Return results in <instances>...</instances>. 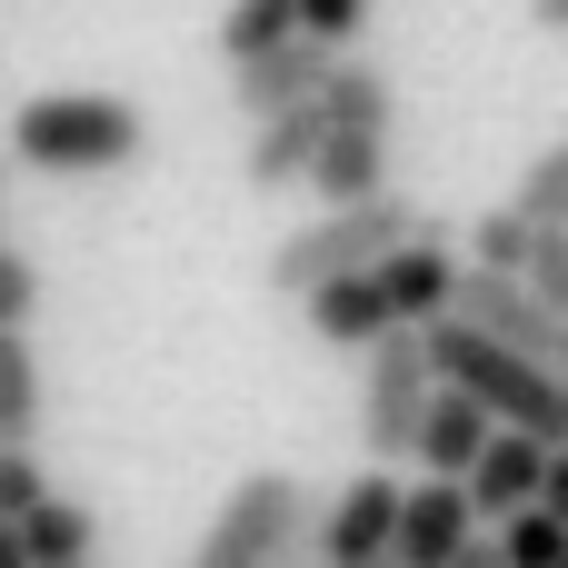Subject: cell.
<instances>
[{"label": "cell", "instance_id": "6da1fadb", "mask_svg": "<svg viewBox=\"0 0 568 568\" xmlns=\"http://www.w3.org/2000/svg\"><path fill=\"white\" fill-rule=\"evenodd\" d=\"M140 150H150V120L120 90H40L10 110V160L50 180H100V170H130Z\"/></svg>", "mask_w": 568, "mask_h": 568}, {"label": "cell", "instance_id": "7a4b0ae2", "mask_svg": "<svg viewBox=\"0 0 568 568\" xmlns=\"http://www.w3.org/2000/svg\"><path fill=\"white\" fill-rule=\"evenodd\" d=\"M419 339H429V369H439L449 389H469L489 419L539 429L549 449L568 439V379L549 359H529V349H509V339H489V329H469V320H429Z\"/></svg>", "mask_w": 568, "mask_h": 568}, {"label": "cell", "instance_id": "3957f363", "mask_svg": "<svg viewBox=\"0 0 568 568\" xmlns=\"http://www.w3.org/2000/svg\"><path fill=\"white\" fill-rule=\"evenodd\" d=\"M320 110H329V140H320V160H310V190L320 200H369V190H389V70H369V60H349L339 50V70L320 80Z\"/></svg>", "mask_w": 568, "mask_h": 568}, {"label": "cell", "instance_id": "277c9868", "mask_svg": "<svg viewBox=\"0 0 568 568\" xmlns=\"http://www.w3.org/2000/svg\"><path fill=\"white\" fill-rule=\"evenodd\" d=\"M429 220L409 210V200H389V190H369V200H329L310 230H290L280 250H270V280L300 300V290H320V280H339V270H379L399 240H419Z\"/></svg>", "mask_w": 568, "mask_h": 568}, {"label": "cell", "instance_id": "5b68a950", "mask_svg": "<svg viewBox=\"0 0 568 568\" xmlns=\"http://www.w3.org/2000/svg\"><path fill=\"white\" fill-rule=\"evenodd\" d=\"M310 519H320V499H310L290 469H250V479L220 499V519L200 529V559L190 568H290L300 539H310Z\"/></svg>", "mask_w": 568, "mask_h": 568}, {"label": "cell", "instance_id": "8992f818", "mask_svg": "<svg viewBox=\"0 0 568 568\" xmlns=\"http://www.w3.org/2000/svg\"><path fill=\"white\" fill-rule=\"evenodd\" d=\"M439 399V369H429V339L419 329H389V339H369V389H359V439H369V459L389 469V459H409V439H419V409Z\"/></svg>", "mask_w": 568, "mask_h": 568}, {"label": "cell", "instance_id": "52a82bcc", "mask_svg": "<svg viewBox=\"0 0 568 568\" xmlns=\"http://www.w3.org/2000/svg\"><path fill=\"white\" fill-rule=\"evenodd\" d=\"M449 320H469V329H489V339H509V349H529V359H559V329H568L519 270H459Z\"/></svg>", "mask_w": 568, "mask_h": 568}, {"label": "cell", "instance_id": "ba28073f", "mask_svg": "<svg viewBox=\"0 0 568 568\" xmlns=\"http://www.w3.org/2000/svg\"><path fill=\"white\" fill-rule=\"evenodd\" d=\"M399 499H409V489H399L389 469H359V479H349V489H339V499L310 519L320 559H329V568H369V559H389V539H399Z\"/></svg>", "mask_w": 568, "mask_h": 568}, {"label": "cell", "instance_id": "9c48e42d", "mask_svg": "<svg viewBox=\"0 0 568 568\" xmlns=\"http://www.w3.org/2000/svg\"><path fill=\"white\" fill-rule=\"evenodd\" d=\"M339 70V50L329 40H310V30H290L280 50H260V60H240L230 70V100H240V120H270V110H300V100H320V80Z\"/></svg>", "mask_w": 568, "mask_h": 568}, {"label": "cell", "instance_id": "30bf717a", "mask_svg": "<svg viewBox=\"0 0 568 568\" xmlns=\"http://www.w3.org/2000/svg\"><path fill=\"white\" fill-rule=\"evenodd\" d=\"M469 539H479V499H469V479H419V489L399 499V539H389V559L449 568Z\"/></svg>", "mask_w": 568, "mask_h": 568}, {"label": "cell", "instance_id": "8fae6325", "mask_svg": "<svg viewBox=\"0 0 568 568\" xmlns=\"http://www.w3.org/2000/svg\"><path fill=\"white\" fill-rule=\"evenodd\" d=\"M300 320H310V339H320V349H369V339H389V329H399V320H389L379 270H339V280L300 290Z\"/></svg>", "mask_w": 568, "mask_h": 568}, {"label": "cell", "instance_id": "7c38bea8", "mask_svg": "<svg viewBox=\"0 0 568 568\" xmlns=\"http://www.w3.org/2000/svg\"><path fill=\"white\" fill-rule=\"evenodd\" d=\"M379 290H389V320H399V329H429V320H449V290H459V260H449V240H439V230L399 240V250L379 260Z\"/></svg>", "mask_w": 568, "mask_h": 568}, {"label": "cell", "instance_id": "4fadbf2b", "mask_svg": "<svg viewBox=\"0 0 568 568\" xmlns=\"http://www.w3.org/2000/svg\"><path fill=\"white\" fill-rule=\"evenodd\" d=\"M489 429H499V419H489L469 389H449V379H439V399L419 409V439H409V459H419L429 479H469V469H479V449H489Z\"/></svg>", "mask_w": 568, "mask_h": 568}, {"label": "cell", "instance_id": "5bb4252c", "mask_svg": "<svg viewBox=\"0 0 568 568\" xmlns=\"http://www.w3.org/2000/svg\"><path fill=\"white\" fill-rule=\"evenodd\" d=\"M539 479H549V439L539 429H489V449H479V469H469V499H479V519H509V509H529L539 499Z\"/></svg>", "mask_w": 568, "mask_h": 568}, {"label": "cell", "instance_id": "9a60e30c", "mask_svg": "<svg viewBox=\"0 0 568 568\" xmlns=\"http://www.w3.org/2000/svg\"><path fill=\"white\" fill-rule=\"evenodd\" d=\"M320 140H329V110H320V100H300V110H270V120L250 130V190H290V180H310Z\"/></svg>", "mask_w": 568, "mask_h": 568}, {"label": "cell", "instance_id": "2e32d148", "mask_svg": "<svg viewBox=\"0 0 568 568\" xmlns=\"http://www.w3.org/2000/svg\"><path fill=\"white\" fill-rule=\"evenodd\" d=\"M40 409H50L40 349H30V329H0V449H30L40 439Z\"/></svg>", "mask_w": 568, "mask_h": 568}, {"label": "cell", "instance_id": "e0dca14e", "mask_svg": "<svg viewBox=\"0 0 568 568\" xmlns=\"http://www.w3.org/2000/svg\"><path fill=\"white\" fill-rule=\"evenodd\" d=\"M290 30H300V0H230V10H220V60L240 70V60L280 50Z\"/></svg>", "mask_w": 568, "mask_h": 568}, {"label": "cell", "instance_id": "ac0fdd59", "mask_svg": "<svg viewBox=\"0 0 568 568\" xmlns=\"http://www.w3.org/2000/svg\"><path fill=\"white\" fill-rule=\"evenodd\" d=\"M10 529H20V549H30V559H90V509H80V499H60V489H50L40 509H20Z\"/></svg>", "mask_w": 568, "mask_h": 568}, {"label": "cell", "instance_id": "d6986e66", "mask_svg": "<svg viewBox=\"0 0 568 568\" xmlns=\"http://www.w3.org/2000/svg\"><path fill=\"white\" fill-rule=\"evenodd\" d=\"M499 549H509V568H559L568 559V519L559 509H509V529H499Z\"/></svg>", "mask_w": 568, "mask_h": 568}, {"label": "cell", "instance_id": "ffe728a7", "mask_svg": "<svg viewBox=\"0 0 568 568\" xmlns=\"http://www.w3.org/2000/svg\"><path fill=\"white\" fill-rule=\"evenodd\" d=\"M519 280H529V290H539V300L568 320V220H539V230H529V260H519Z\"/></svg>", "mask_w": 568, "mask_h": 568}, {"label": "cell", "instance_id": "44dd1931", "mask_svg": "<svg viewBox=\"0 0 568 568\" xmlns=\"http://www.w3.org/2000/svg\"><path fill=\"white\" fill-rule=\"evenodd\" d=\"M529 230H539V220H529L519 200H509V210H479V230H469L479 270H519V260H529Z\"/></svg>", "mask_w": 568, "mask_h": 568}, {"label": "cell", "instance_id": "7402d4cb", "mask_svg": "<svg viewBox=\"0 0 568 568\" xmlns=\"http://www.w3.org/2000/svg\"><path fill=\"white\" fill-rule=\"evenodd\" d=\"M509 200H519L529 220H568V140H559V150H539V160L519 170V190H509Z\"/></svg>", "mask_w": 568, "mask_h": 568}, {"label": "cell", "instance_id": "603a6c76", "mask_svg": "<svg viewBox=\"0 0 568 568\" xmlns=\"http://www.w3.org/2000/svg\"><path fill=\"white\" fill-rule=\"evenodd\" d=\"M50 499V479H40V459L30 449H0V519H20V509H40Z\"/></svg>", "mask_w": 568, "mask_h": 568}, {"label": "cell", "instance_id": "cb8c5ba5", "mask_svg": "<svg viewBox=\"0 0 568 568\" xmlns=\"http://www.w3.org/2000/svg\"><path fill=\"white\" fill-rule=\"evenodd\" d=\"M30 310H40V270L20 250H0V329H30Z\"/></svg>", "mask_w": 568, "mask_h": 568}, {"label": "cell", "instance_id": "d4e9b609", "mask_svg": "<svg viewBox=\"0 0 568 568\" xmlns=\"http://www.w3.org/2000/svg\"><path fill=\"white\" fill-rule=\"evenodd\" d=\"M359 20H369V0H300V30H310V40H329V50H349V40H359Z\"/></svg>", "mask_w": 568, "mask_h": 568}, {"label": "cell", "instance_id": "484cf974", "mask_svg": "<svg viewBox=\"0 0 568 568\" xmlns=\"http://www.w3.org/2000/svg\"><path fill=\"white\" fill-rule=\"evenodd\" d=\"M539 509H559V519H568V439L549 449V479H539Z\"/></svg>", "mask_w": 568, "mask_h": 568}, {"label": "cell", "instance_id": "4316f807", "mask_svg": "<svg viewBox=\"0 0 568 568\" xmlns=\"http://www.w3.org/2000/svg\"><path fill=\"white\" fill-rule=\"evenodd\" d=\"M449 568H509V549H499V539H469V549H459Z\"/></svg>", "mask_w": 568, "mask_h": 568}, {"label": "cell", "instance_id": "83f0119b", "mask_svg": "<svg viewBox=\"0 0 568 568\" xmlns=\"http://www.w3.org/2000/svg\"><path fill=\"white\" fill-rule=\"evenodd\" d=\"M0 568H30V549H20V529L0 519Z\"/></svg>", "mask_w": 568, "mask_h": 568}, {"label": "cell", "instance_id": "f1b7e54d", "mask_svg": "<svg viewBox=\"0 0 568 568\" xmlns=\"http://www.w3.org/2000/svg\"><path fill=\"white\" fill-rule=\"evenodd\" d=\"M529 20L539 30H568V0H529Z\"/></svg>", "mask_w": 568, "mask_h": 568}, {"label": "cell", "instance_id": "f546056e", "mask_svg": "<svg viewBox=\"0 0 568 568\" xmlns=\"http://www.w3.org/2000/svg\"><path fill=\"white\" fill-rule=\"evenodd\" d=\"M549 369H559V379H568V329H559V359H549Z\"/></svg>", "mask_w": 568, "mask_h": 568}, {"label": "cell", "instance_id": "4dcf8cb0", "mask_svg": "<svg viewBox=\"0 0 568 568\" xmlns=\"http://www.w3.org/2000/svg\"><path fill=\"white\" fill-rule=\"evenodd\" d=\"M30 568H90V559H30Z\"/></svg>", "mask_w": 568, "mask_h": 568}, {"label": "cell", "instance_id": "1f68e13d", "mask_svg": "<svg viewBox=\"0 0 568 568\" xmlns=\"http://www.w3.org/2000/svg\"><path fill=\"white\" fill-rule=\"evenodd\" d=\"M369 568H409V559H369Z\"/></svg>", "mask_w": 568, "mask_h": 568}, {"label": "cell", "instance_id": "d6a6232c", "mask_svg": "<svg viewBox=\"0 0 568 568\" xmlns=\"http://www.w3.org/2000/svg\"><path fill=\"white\" fill-rule=\"evenodd\" d=\"M0 170H10V150H0Z\"/></svg>", "mask_w": 568, "mask_h": 568}, {"label": "cell", "instance_id": "836d02e7", "mask_svg": "<svg viewBox=\"0 0 568 568\" xmlns=\"http://www.w3.org/2000/svg\"><path fill=\"white\" fill-rule=\"evenodd\" d=\"M320 568H329V559H320Z\"/></svg>", "mask_w": 568, "mask_h": 568}, {"label": "cell", "instance_id": "e575fe53", "mask_svg": "<svg viewBox=\"0 0 568 568\" xmlns=\"http://www.w3.org/2000/svg\"><path fill=\"white\" fill-rule=\"evenodd\" d=\"M559 568H568V559H559Z\"/></svg>", "mask_w": 568, "mask_h": 568}]
</instances>
